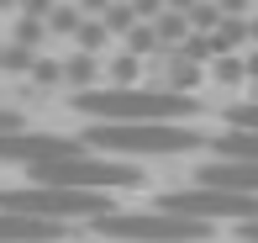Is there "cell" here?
Instances as JSON below:
<instances>
[{
	"label": "cell",
	"mask_w": 258,
	"mask_h": 243,
	"mask_svg": "<svg viewBox=\"0 0 258 243\" xmlns=\"http://www.w3.org/2000/svg\"><path fill=\"white\" fill-rule=\"evenodd\" d=\"M79 143L90 148V154H195V148H206L211 137L195 132V127L184 122H90L85 132H79Z\"/></svg>",
	"instance_id": "obj_1"
},
{
	"label": "cell",
	"mask_w": 258,
	"mask_h": 243,
	"mask_svg": "<svg viewBox=\"0 0 258 243\" xmlns=\"http://www.w3.org/2000/svg\"><path fill=\"white\" fill-rule=\"evenodd\" d=\"M74 106L95 122H179L190 117L201 101L179 95V90H143V85H105L74 95Z\"/></svg>",
	"instance_id": "obj_2"
},
{
	"label": "cell",
	"mask_w": 258,
	"mask_h": 243,
	"mask_svg": "<svg viewBox=\"0 0 258 243\" xmlns=\"http://www.w3.org/2000/svg\"><path fill=\"white\" fill-rule=\"evenodd\" d=\"M32 185H69V190H137L143 185V169L126 164V159L111 154H69V159H48V164L27 169Z\"/></svg>",
	"instance_id": "obj_3"
},
{
	"label": "cell",
	"mask_w": 258,
	"mask_h": 243,
	"mask_svg": "<svg viewBox=\"0 0 258 243\" xmlns=\"http://www.w3.org/2000/svg\"><path fill=\"white\" fill-rule=\"evenodd\" d=\"M100 238L111 243H206L211 238V222H195V217H174V212H100L90 217Z\"/></svg>",
	"instance_id": "obj_4"
},
{
	"label": "cell",
	"mask_w": 258,
	"mask_h": 243,
	"mask_svg": "<svg viewBox=\"0 0 258 243\" xmlns=\"http://www.w3.org/2000/svg\"><path fill=\"white\" fill-rule=\"evenodd\" d=\"M6 212H27V217H48V222H79V217H100L111 212V190H69V185H11L0 190Z\"/></svg>",
	"instance_id": "obj_5"
},
{
	"label": "cell",
	"mask_w": 258,
	"mask_h": 243,
	"mask_svg": "<svg viewBox=\"0 0 258 243\" xmlns=\"http://www.w3.org/2000/svg\"><path fill=\"white\" fill-rule=\"evenodd\" d=\"M163 212L174 217H195V222H253L258 217V196H237V190H216V185H179V190L158 196Z\"/></svg>",
	"instance_id": "obj_6"
},
{
	"label": "cell",
	"mask_w": 258,
	"mask_h": 243,
	"mask_svg": "<svg viewBox=\"0 0 258 243\" xmlns=\"http://www.w3.org/2000/svg\"><path fill=\"white\" fill-rule=\"evenodd\" d=\"M79 137H53V132H21V127H11V132H0V159H11V164H48V159H69L79 154Z\"/></svg>",
	"instance_id": "obj_7"
},
{
	"label": "cell",
	"mask_w": 258,
	"mask_h": 243,
	"mask_svg": "<svg viewBox=\"0 0 258 243\" xmlns=\"http://www.w3.org/2000/svg\"><path fill=\"white\" fill-rule=\"evenodd\" d=\"M195 185H216V190H237V196H258V159H206L190 175Z\"/></svg>",
	"instance_id": "obj_8"
},
{
	"label": "cell",
	"mask_w": 258,
	"mask_h": 243,
	"mask_svg": "<svg viewBox=\"0 0 258 243\" xmlns=\"http://www.w3.org/2000/svg\"><path fill=\"white\" fill-rule=\"evenodd\" d=\"M63 238H69V222H48V217L0 206V243H63Z\"/></svg>",
	"instance_id": "obj_9"
},
{
	"label": "cell",
	"mask_w": 258,
	"mask_h": 243,
	"mask_svg": "<svg viewBox=\"0 0 258 243\" xmlns=\"http://www.w3.org/2000/svg\"><path fill=\"white\" fill-rule=\"evenodd\" d=\"M211 148L221 159H258V132L253 127H232L227 137H211Z\"/></svg>",
	"instance_id": "obj_10"
},
{
	"label": "cell",
	"mask_w": 258,
	"mask_h": 243,
	"mask_svg": "<svg viewBox=\"0 0 258 243\" xmlns=\"http://www.w3.org/2000/svg\"><path fill=\"white\" fill-rule=\"evenodd\" d=\"M184 32H190L184 11H158V16H153V37H158V48H174V42H184Z\"/></svg>",
	"instance_id": "obj_11"
},
{
	"label": "cell",
	"mask_w": 258,
	"mask_h": 243,
	"mask_svg": "<svg viewBox=\"0 0 258 243\" xmlns=\"http://www.w3.org/2000/svg\"><path fill=\"white\" fill-rule=\"evenodd\" d=\"M100 74V64H95V53H74V59L63 64V79L69 85H79V90H90V79Z\"/></svg>",
	"instance_id": "obj_12"
},
{
	"label": "cell",
	"mask_w": 258,
	"mask_h": 243,
	"mask_svg": "<svg viewBox=\"0 0 258 243\" xmlns=\"http://www.w3.org/2000/svg\"><path fill=\"white\" fill-rule=\"evenodd\" d=\"M201 79V64H190L184 53H174L169 59V90H179V95H190V85Z\"/></svg>",
	"instance_id": "obj_13"
},
{
	"label": "cell",
	"mask_w": 258,
	"mask_h": 243,
	"mask_svg": "<svg viewBox=\"0 0 258 243\" xmlns=\"http://www.w3.org/2000/svg\"><path fill=\"white\" fill-rule=\"evenodd\" d=\"M126 53H137V59H148V53H163L158 37H153V21H137L132 32H126Z\"/></svg>",
	"instance_id": "obj_14"
},
{
	"label": "cell",
	"mask_w": 258,
	"mask_h": 243,
	"mask_svg": "<svg viewBox=\"0 0 258 243\" xmlns=\"http://www.w3.org/2000/svg\"><path fill=\"white\" fill-rule=\"evenodd\" d=\"M74 37H79V53H95V48H105V37H111V32L90 16V21H79V27H74Z\"/></svg>",
	"instance_id": "obj_15"
},
{
	"label": "cell",
	"mask_w": 258,
	"mask_h": 243,
	"mask_svg": "<svg viewBox=\"0 0 258 243\" xmlns=\"http://www.w3.org/2000/svg\"><path fill=\"white\" fill-rule=\"evenodd\" d=\"M42 21H48L53 32H63V37H74V27H79L85 16H79V6H53L48 16H42Z\"/></svg>",
	"instance_id": "obj_16"
},
{
	"label": "cell",
	"mask_w": 258,
	"mask_h": 243,
	"mask_svg": "<svg viewBox=\"0 0 258 243\" xmlns=\"http://www.w3.org/2000/svg\"><path fill=\"white\" fill-rule=\"evenodd\" d=\"M137 74H143V64H137V53H121V59H111V85H132Z\"/></svg>",
	"instance_id": "obj_17"
},
{
	"label": "cell",
	"mask_w": 258,
	"mask_h": 243,
	"mask_svg": "<svg viewBox=\"0 0 258 243\" xmlns=\"http://www.w3.org/2000/svg\"><path fill=\"white\" fill-rule=\"evenodd\" d=\"M16 42H21V48H37V42H42V16H21L16 21Z\"/></svg>",
	"instance_id": "obj_18"
},
{
	"label": "cell",
	"mask_w": 258,
	"mask_h": 243,
	"mask_svg": "<svg viewBox=\"0 0 258 243\" xmlns=\"http://www.w3.org/2000/svg\"><path fill=\"white\" fill-rule=\"evenodd\" d=\"M216 79H221V85H237V79H242V59H237V53H216Z\"/></svg>",
	"instance_id": "obj_19"
},
{
	"label": "cell",
	"mask_w": 258,
	"mask_h": 243,
	"mask_svg": "<svg viewBox=\"0 0 258 243\" xmlns=\"http://www.w3.org/2000/svg\"><path fill=\"white\" fill-rule=\"evenodd\" d=\"M32 79H37V85H58V79H63V64H53V59H32Z\"/></svg>",
	"instance_id": "obj_20"
},
{
	"label": "cell",
	"mask_w": 258,
	"mask_h": 243,
	"mask_svg": "<svg viewBox=\"0 0 258 243\" xmlns=\"http://www.w3.org/2000/svg\"><path fill=\"white\" fill-rule=\"evenodd\" d=\"M227 122H232V127H253V132H258V106H237V111H227Z\"/></svg>",
	"instance_id": "obj_21"
},
{
	"label": "cell",
	"mask_w": 258,
	"mask_h": 243,
	"mask_svg": "<svg viewBox=\"0 0 258 243\" xmlns=\"http://www.w3.org/2000/svg\"><path fill=\"white\" fill-rule=\"evenodd\" d=\"M126 6H132V16H137V21H153L158 11H163V0H126Z\"/></svg>",
	"instance_id": "obj_22"
},
{
	"label": "cell",
	"mask_w": 258,
	"mask_h": 243,
	"mask_svg": "<svg viewBox=\"0 0 258 243\" xmlns=\"http://www.w3.org/2000/svg\"><path fill=\"white\" fill-rule=\"evenodd\" d=\"M16 11H21V16H48L53 0H16Z\"/></svg>",
	"instance_id": "obj_23"
},
{
	"label": "cell",
	"mask_w": 258,
	"mask_h": 243,
	"mask_svg": "<svg viewBox=\"0 0 258 243\" xmlns=\"http://www.w3.org/2000/svg\"><path fill=\"white\" fill-rule=\"evenodd\" d=\"M216 11H221V16H242V11H248V0H216Z\"/></svg>",
	"instance_id": "obj_24"
},
{
	"label": "cell",
	"mask_w": 258,
	"mask_h": 243,
	"mask_svg": "<svg viewBox=\"0 0 258 243\" xmlns=\"http://www.w3.org/2000/svg\"><path fill=\"white\" fill-rule=\"evenodd\" d=\"M11 127H21V117L16 111H0V132H11Z\"/></svg>",
	"instance_id": "obj_25"
},
{
	"label": "cell",
	"mask_w": 258,
	"mask_h": 243,
	"mask_svg": "<svg viewBox=\"0 0 258 243\" xmlns=\"http://www.w3.org/2000/svg\"><path fill=\"white\" fill-rule=\"evenodd\" d=\"M242 238H248V243H258V217H253V222H242Z\"/></svg>",
	"instance_id": "obj_26"
},
{
	"label": "cell",
	"mask_w": 258,
	"mask_h": 243,
	"mask_svg": "<svg viewBox=\"0 0 258 243\" xmlns=\"http://www.w3.org/2000/svg\"><path fill=\"white\" fill-rule=\"evenodd\" d=\"M242 74H253V79H258V53H253V59H248V64H242Z\"/></svg>",
	"instance_id": "obj_27"
},
{
	"label": "cell",
	"mask_w": 258,
	"mask_h": 243,
	"mask_svg": "<svg viewBox=\"0 0 258 243\" xmlns=\"http://www.w3.org/2000/svg\"><path fill=\"white\" fill-rule=\"evenodd\" d=\"M248 42H258V16H253V21H248Z\"/></svg>",
	"instance_id": "obj_28"
},
{
	"label": "cell",
	"mask_w": 258,
	"mask_h": 243,
	"mask_svg": "<svg viewBox=\"0 0 258 243\" xmlns=\"http://www.w3.org/2000/svg\"><path fill=\"white\" fill-rule=\"evenodd\" d=\"M105 243H111V238H105Z\"/></svg>",
	"instance_id": "obj_29"
}]
</instances>
